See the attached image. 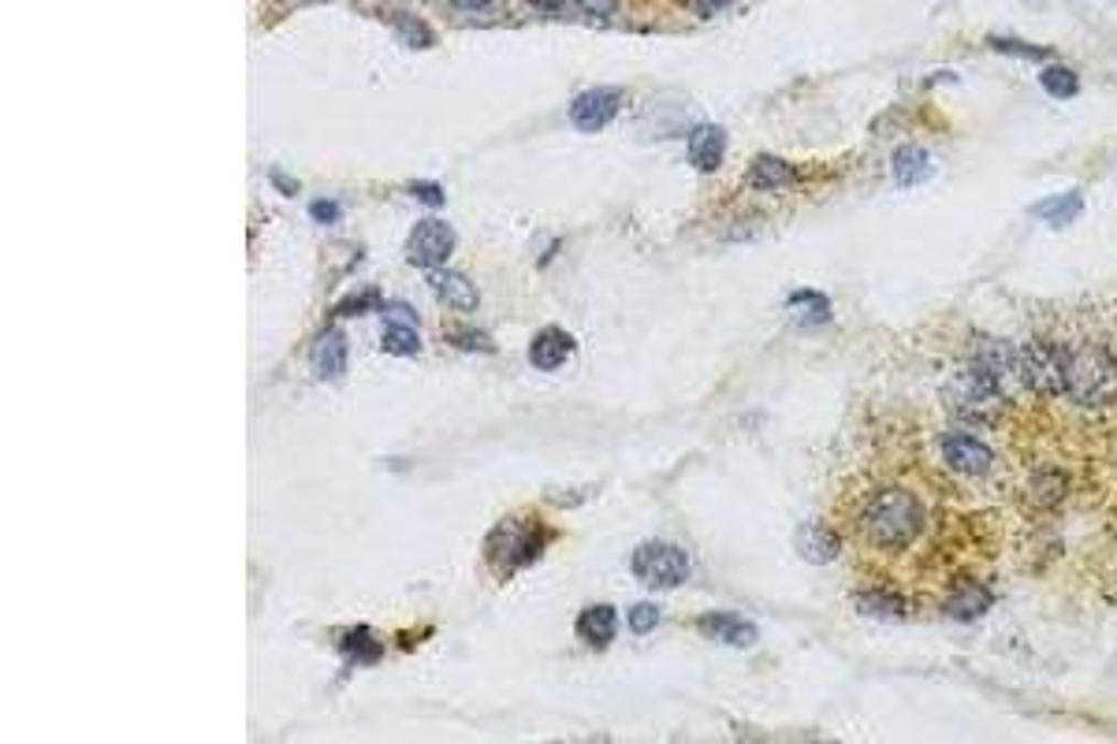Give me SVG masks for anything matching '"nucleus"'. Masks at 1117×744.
I'll return each instance as SVG.
<instances>
[{"label": "nucleus", "mask_w": 1117, "mask_h": 744, "mask_svg": "<svg viewBox=\"0 0 1117 744\" xmlns=\"http://www.w3.org/2000/svg\"><path fill=\"white\" fill-rule=\"evenodd\" d=\"M860 533L876 547L901 551L924 533V506L909 488H879L860 506Z\"/></svg>", "instance_id": "f257e3e1"}, {"label": "nucleus", "mask_w": 1117, "mask_h": 744, "mask_svg": "<svg viewBox=\"0 0 1117 744\" xmlns=\"http://www.w3.org/2000/svg\"><path fill=\"white\" fill-rule=\"evenodd\" d=\"M1065 395L1084 409L1117 403V361L1103 347L1065 350Z\"/></svg>", "instance_id": "f03ea898"}, {"label": "nucleus", "mask_w": 1117, "mask_h": 744, "mask_svg": "<svg viewBox=\"0 0 1117 744\" xmlns=\"http://www.w3.org/2000/svg\"><path fill=\"white\" fill-rule=\"evenodd\" d=\"M1002 398L1006 395L995 387V380L976 365H968V369L957 372V376H950L946 387H943V403H946L950 414L962 417V420H979V425L998 417Z\"/></svg>", "instance_id": "7ed1b4c3"}, {"label": "nucleus", "mask_w": 1117, "mask_h": 744, "mask_svg": "<svg viewBox=\"0 0 1117 744\" xmlns=\"http://www.w3.org/2000/svg\"><path fill=\"white\" fill-rule=\"evenodd\" d=\"M630 570L641 584L663 592V589H679L685 577H690V558H685L682 547L652 540V544H641L633 551Z\"/></svg>", "instance_id": "20e7f679"}, {"label": "nucleus", "mask_w": 1117, "mask_h": 744, "mask_svg": "<svg viewBox=\"0 0 1117 744\" xmlns=\"http://www.w3.org/2000/svg\"><path fill=\"white\" fill-rule=\"evenodd\" d=\"M973 365H976V369H984L987 376L995 380V387L1002 391L1006 398L1028 395L1024 358H1021V347H1013V342L979 339V342H976V354H973Z\"/></svg>", "instance_id": "39448f33"}, {"label": "nucleus", "mask_w": 1117, "mask_h": 744, "mask_svg": "<svg viewBox=\"0 0 1117 744\" xmlns=\"http://www.w3.org/2000/svg\"><path fill=\"white\" fill-rule=\"evenodd\" d=\"M547 544V528L536 522H503L488 540V558H496L507 570H522L533 558H541Z\"/></svg>", "instance_id": "423d86ee"}, {"label": "nucleus", "mask_w": 1117, "mask_h": 744, "mask_svg": "<svg viewBox=\"0 0 1117 744\" xmlns=\"http://www.w3.org/2000/svg\"><path fill=\"white\" fill-rule=\"evenodd\" d=\"M1021 358H1024L1028 391H1043V395L1065 391V350L1062 347L1035 339V342H1024Z\"/></svg>", "instance_id": "0eeeda50"}, {"label": "nucleus", "mask_w": 1117, "mask_h": 744, "mask_svg": "<svg viewBox=\"0 0 1117 744\" xmlns=\"http://www.w3.org/2000/svg\"><path fill=\"white\" fill-rule=\"evenodd\" d=\"M410 261L417 269H440L451 253H455V231L447 228L444 220H421L414 231H410Z\"/></svg>", "instance_id": "6e6552de"}, {"label": "nucleus", "mask_w": 1117, "mask_h": 744, "mask_svg": "<svg viewBox=\"0 0 1117 744\" xmlns=\"http://www.w3.org/2000/svg\"><path fill=\"white\" fill-rule=\"evenodd\" d=\"M939 450H943V462L962 477H984L995 466L991 447H984L968 433H946L939 439Z\"/></svg>", "instance_id": "1a4fd4ad"}, {"label": "nucleus", "mask_w": 1117, "mask_h": 744, "mask_svg": "<svg viewBox=\"0 0 1117 744\" xmlns=\"http://www.w3.org/2000/svg\"><path fill=\"white\" fill-rule=\"evenodd\" d=\"M380 347L388 350V354H399V358H414L417 350H421V336H417V317H414V309L410 306H384V339H380Z\"/></svg>", "instance_id": "9d476101"}, {"label": "nucleus", "mask_w": 1117, "mask_h": 744, "mask_svg": "<svg viewBox=\"0 0 1117 744\" xmlns=\"http://www.w3.org/2000/svg\"><path fill=\"white\" fill-rule=\"evenodd\" d=\"M619 112V90H585L582 97H574L571 105V120L577 131H604L607 123Z\"/></svg>", "instance_id": "9b49d317"}, {"label": "nucleus", "mask_w": 1117, "mask_h": 744, "mask_svg": "<svg viewBox=\"0 0 1117 744\" xmlns=\"http://www.w3.org/2000/svg\"><path fill=\"white\" fill-rule=\"evenodd\" d=\"M697 630L704 636H712V641L730 644V648H749V644H757V625H752L749 619H741V614H730V611L701 614Z\"/></svg>", "instance_id": "f8f14e48"}, {"label": "nucleus", "mask_w": 1117, "mask_h": 744, "mask_svg": "<svg viewBox=\"0 0 1117 744\" xmlns=\"http://www.w3.org/2000/svg\"><path fill=\"white\" fill-rule=\"evenodd\" d=\"M574 336L571 331H563V328H544L541 336H536L533 342H529V361H533L536 369H544V372H552L558 365H566V358H574Z\"/></svg>", "instance_id": "ddd939ff"}, {"label": "nucleus", "mask_w": 1117, "mask_h": 744, "mask_svg": "<svg viewBox=\"0 0 1117 744\" xmlns=\"http://www.w3.org/2000/svg\"><path fill=\"white\" fill-rule=\"evenodd\" d=\"M425 280H429V287H433L451 309H463V313L477 309V287L463 276V272H455V269H429Z\"/></svg>", "instance_id": "4468645a"}, {"label": "nucleus", "mask_w": 1117, "mask_h": 744, "mask_svg": "<svg viewBox=\"0 0 1117 744\" xmlns=\"http://www.w3.org/2000/svg\"><path fill=\"white\" fill-rule=\"evenodd\" d=\"M347 369V336L343 328H328L321 331V339L313 342V372L317 380H336Z\"/></svg>", "instance_id": "2eb2a0df"}, {"label": "nucleus", "mask_w": 1117, "mask_h": 744, "mask_svg": "<svg viewBox=\"0 0 1117 744\" xmlns=\"http://www.w3.org/2000/svg\"><path fill=\"white\" fill-rule=\"evenodd\" d=\"M991 603H995V595L987 592L984 584L962 581L957 589H950V595L943 600V611L957 622H973V619H979V614H987V606Z\"/></svg>", "instance_id": "dca6fc26"}, {"label": "nucleus", "mask_w": 1117, "mask_h": 744, "mask_svg": "<svg viewBox=\"0 0 1117 744\" xmlns=\"http://www.w3.org/2000/svg\"><path fill=\"white\" fill-rule=\"evenodd\" d=\"M723 150H727V134H723V127L701 123L697 131L690 134V164L697 172H715V168H719Z\"/></svg>", "instance_id": "f3484780"}, {"label": "nucleus", "mask_w": 1117, "mask_h": 744, "mask_svg": "<svg viewBox=\"0 0 1117 744\" xmlns=\"http://www.w3.org/2000/svg\"><path fill=\"white\" fill-rule=\"evenodd\" d=\"M615 630H619L615 611L604 603H596V606H589V611L577 614V636H582L589 648H607V644L615 641Z\"/></svg>", "instance_id": "a211bd4d"}, {"label": "nucleus", "mask_w": 1117, "mask_h": 744, "mask_svg": "<svg viewBox=\"0 0 1117 744\" xmlns=\"http://www.w3.org/2000/svg\"><path fill=\"white\" fill-rule=\"evenodd\" d=\"M749 183L757 186V190H782V186L798 183V168H790V164L779 161V156L763 153V156H757V161H752Z\"/></svg>", "instance_id": "6ab92c4d"}, {"label": "nucleus", "mask_w": 1117, "mask_h": 744, "mask_svg": "<svg viewBox=\"0 0 1117 744\" xmlns=\"http://www.w3.org/2000/svg\"><path fill=\"white\" fill-rule=\"evenodd\" d=\"M1081 209H1084V198L1076 190H1070V194H1058V198L1035 201L1032 205V217L1043 220V223H1051V228H1065V223H1073L1076 217H1081Z\"/></svg>", "instance_id": "aec40b11"}, {"label": "nucleus", "mask_w": 1117, "mask_h": 744, "mask_svg": "<svg viewBox=\"0 0 1117 744\" xmlns=\"http://www.w3.org/2000/svg\"><path fill=\"white\" fill-rule=\"evenodd\" d=\"M798 551L809 558V562H831L838 555V536L831 533L827 525H805L798 533Z\"/></svg>", "instance_id": "412c9836"}, {"label": "nucleus", "mask_w": 1117, "mask_h": 744, "mask_svg": "<svg viewBox=\"0 0 1117 744\" xmlns=\"http://www.w3.org/2000/svg\"><path fill=\"white\" fill-rule=\"evenodd\" d=\"M894 175H898V183H905V186L924 183L931 175L928 150H920V145H901V150L894 153Z\"/></svg>", "instance_id": "4be33fe9"}, {"label": "nucleus", "mask_w": 1117, "mask_h": 744, "mask_svg": "<svg viewBox=\"0 0 1117 744\" xmlns=\"http://www.w3.org/2000/svg\"><path fill=\"white\" fill-rule=\"evenodd\" d=\"M860 611L871 614V619H905L909 606L894 592H865L860 595Z\"/></svg>", "instance_id": "5701e85b"}, {"label": "nucleus", "mask_w": 1117, "mask_h": 744, "mask_svg": "<svg viewBox=\"0 0 1117 744\" xmlns=\"http://www.w3.org/2000/svg\"><path fill=\"white\" fill-rule=\"evenodd\" d=\"M1040 86L1051 97H1076V90H1081V78H1076V72H1070V67H1062V64H1051V67H1043V75H1040Z\"/></svg>", "instance_id": "b1692460"}, {"label": "nucleus", "mask_w": 1117, "mask_h": 744, "mask_svg": "<svg viewBox=\"0 0 1117 744\" xmlns=\"http://www.w3.org/2000/svg\"><path fill=\"white\" fill-rule=\"evenodd\" d=\"M343 652H347L350 659H358V663H377L380 659V644L372 641L369 625H355V630L343 636Z\"/></svg>", "instance_id": "393cba45"}, {"label": "nucleus", "mask_w": 1117, "mask_h": 744, "mask_svg": "<svg viewBox=\"0 0 1117 744\" xmlns=\"http://www.w3.org/2000/svg\"><path fill=\"white\" fill-rule=\"evenodd\" d=\"M660 625V606L655 603H637L630 611V630L633 633H652Z\"/></svg>", "instance_id": "a878e982"}, {"label": "nucleus", "mask_w": 1117, "mask_h": 744, "mask_svg": "<svg viewBox=\"0 0 1117 744\" xmlns=\"http://www.w3.org/2000/svg\"><path fill=\"white\" fill-rule=\"evenodd\" d=\"M447 342L451 347H463V350H492V339L481 336V331H474V328L447 331Z\"/></svg>", "instance_id": "bb28decb"}, {"label": "nucleus", "mask_w": 1117, "mask_h": 744, "mask_svg": "<svg viewBox=\"0 0 1117 744\" xmlns=\"http://www.w3.org/2000/svg\"><path fill=\"white\" fill-rule=\"evenodd\" d=\"M377 306H380L377 291H358V295H350V302H343L339 313L343 317H355V313H366V309H377Z\"/></svg>", "instance_id": "cd10ccee"}, {"label": "nucleus", "mask_w": 1117, "mask_h": 744, "mask_svg": "<svg viewBox=\"0 0 1117 744\" xmlns=\"http://www.w3.org/2000/svg\"><path fill=\"white\" fill-rule=\"evenodd\" d=\"M987 45L998 48V53H1013V56H1051V53H1046V48H1040V45L1009 42V37H991V42H987Z\"/></svg>", "instance_id": "c85d7f7f"}, {"label": "nucleus", "mask_w": 1117, "mask_h": 744, "mask_svg": "<svg viewBox=\"0 0 1117 744\" xmlns=\"http://www.w3.org/2000/svg\"><path fill=\"white\" fill-rule=\"evenodd\" d=\"M790 306H809L812 309V320L827 317V298L816 295V291H798V295H790Z\"/></svg>", "instance_id": "c756f323"}, {"label": "nucleus", "mask_w": 1117, "mask_h": 744, "mask_svg": "<svg viewBox=\"0 0 1117 744\" xmlns=\"http://www.w3.org/2000/svg\"><path fill=\"white\" fill-rule=\"evenodd\" d=\"M313 220H321V223H336L339 220V205L336 201H313Z\"/></svg>", "instance_id": "7c9ffc66"}, {"label": "nucleus", "mask_w": 1117, "mask_h": 744, "mask_svg": "<svg viewBox=\"0 0 1117 744\" xmlns=\"http://www.w3.org/2000/svg\"><path fill=\"white\" fill-rule=\"evenodd\" d=\"M589 15H607L615 8V0H577Z\"/></svg>", "instance_id": "2f4dec72"}, {"label": "nucleus", "mask_w": 1117, "mask_h": 744, "mask_svg": "<svg viewBox=\"0 0 1117 744\" xmlns=\"http://www.w3.org/2000/svg\"><path fill=\"white\" fill-rule=\"evenodd\" d=\"M693 4L701 8V15H715V12H723V8H730L734 0H693Z\"/></svg>", "instance_id": "473e14b6"}, {"label": "nucleus", "mask_w": 1117, "mask_h": 744, "mask_svg": "<svg viewBox=\"0 0 1117 744\" xmlns=\"http://www.w3.org/2000/svg\"><path fill=\"white\" fill-rule=\"evenodd\" d=\"M414 194H417L421 201H429V205H440V201H444V194H440L436 186H421V183H417V186H414Z\"/></svg>", "instance_id": "72a5a7b5"}, {"label": "nucleus", "mask_w": 1117, "mask_h": 744, "mask_svg": "<svg viewBox=\"0 0 1117 744\" xmlns=\"http://www.w3.org/2000/svg\"><path fill=\"white\" fill-rule=\"evenodd\" d=\"M451 4L463 8V12H485V8L492 4V0H451Z\"/></svg>", "instance_id": "f704fd0d"}, {"label": "nucleus", "mask_w": 1117, "mask_h": 744, "mask_svg": "<svg viewBox=\"0 0 1117 744\" xmlns=\"http://www.w3.org/2000/svg\"><path fill=\"white\" fill-rule=\"evenodd\" d=\"M533 8H541V12H558L563 8V0H529Z\"/></svg>", "instance_id": "c9c22d12"}, {"label": "nucleus", "mask_w": 1117, "mask_h": 744, "mask_svg": "<svg viewBox=\"0 0 1117 744\" xmlns=\"http://www.w3.org/2000/svg\"><path fill=\"white\" fill-rule=\"evenodd\" d=\"M272 179H276V186H280L283 194H299V186H295V183H288V175H272Z\"/></svg>", "instance_id": "e433bc0d"}]
</instances>
